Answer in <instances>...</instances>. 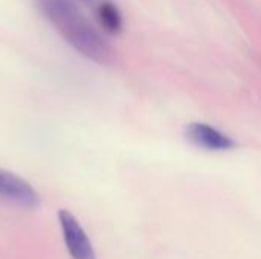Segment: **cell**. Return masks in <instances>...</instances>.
Wrapping results in <instances>:
<instances>
[{
    "label": "cell",
    "mask_w": 261,
    "mask_h": 259,
    "mask_svg": "<svg viewBox=\"0 0 261 259\" xmlns=\"http://www.w3.org/2000/svg\"><path fill=\"white\" fill-rule=\"evenodd\" d=\"M41 8L57 31L81 55L98 64H112L115 61L112 44L87 21L73 0H43Z\"/></svg>",
    "instance_id": "obj_1"
},
{
    "label": "cell",
    "mask_w": 261,
    "mask_h": 259,
    "mask_svg": "<svg viewBox=\"0 0 261 259\" xmlns=\"http://www.w3.org/2000/svg\"><path fill=\"white\" fill-rule=\"evenodd\" d=\"M187 137L194 145L208 151H228L236 147V142L229 136L200 122H193L187 127Z\"/></svg>",
    "instance_id": "obj_4"
},
{
    "label": "cell",
    "mask_w": 261,
    "mask_h": 259,
    "mask_svg": "<svg viewBox=\"0 0 261 259\" xmlns=\"http://www.w3.org/2000/svg\"><path fill=\"white\" fill-rule=\"evenodd\" d=\"M83 2H90V0H83Z\"/></svg>",
    "instance_id": "obj_6"
},
{
    "label": "cell",
    "mask_w": 261,
    "mask_h": 259,
    "mask_svg": "<svg viewBox=\"0 0 261 259\" xmlns=\"http://www.w3.org/2000/svg\"><path fill=\"white\" fill-rule=\"evenodd\" d=\"M96 17H98L101 26L109 34H119L124 27V20H122V14H121L119 8L109 0L101 2L98 5Z\"/></svg>",
    "instance_id": "obj_5"
},
{
    "label": "cell",
    "mask_w": 261,
    "mask_h": 259,
    "mask_svg": "<svg viewBox=\"0 0 261 259\" xmlns=\"http://www.w3.org/2000/svg\"><path fill=\"white\" fill-rule=\"evenodd\" d=\"M0 202L32 209L40 205V197L29 182L0 168Z\"/></svg>",
    "instance_id": "obj_2"
},
{
    "label": "cell",
    "mask_w": 261,
    "mask_h": 259,
    "mask_svg": "<svg viewBox=\"0 0 261 259\" xmlns=\"http://www.w3.org/2000/svg\"><path fill=\"white\" fill-rule=\"evenodd\" d=\"M58 220L67 252L72 259H96L93 246L89 237L86 235L84 229L80 226L78 220L66 209L58 212Z\"/></svg>",
    "instance_id": "obj_3"
}]
</instances>
